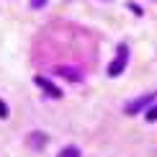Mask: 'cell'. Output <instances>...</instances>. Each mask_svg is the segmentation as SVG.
<instances>
[{
	"instance_id": "6da1fadb",
	"label": "cell",
	"mask_w": 157,
	"mask_h": 157,
	"mask_svg": "<svg viewBox=\"0 0 157 157\" xmlns=\"http://www.w3.org/2000/svg\"><path fill=\"white\" fill-rule=\"evenodd\" d=\"M126 62H129V47H126V44H121L119 52H116V59L108 64V75L111 77H119L124 70H126Z\"/></svg>"
},
{
	"instance_id": "7a4b0ae2",
	"label": "cell",
	"mask_w": 157,
	"mask_h": 157,
	"mask_svg": "<svg viewBox=\"0 0 157 157\" xmlns=\"http://www.w3.org/2000/svg\"><path fill=\"white\" fill-rule=\"evenodd\" d=\"M34 82H36V85H39V88H41V90H44V93H47L49 98H62V90L57 88V85L52 82V80H47V77L36 75V77H34Z\"/></svg>"
},
{
	"instance_id": "3957f363",
	"label": "cell",
	"mask_w": 157,
	"mask_h": 157,
	"mask_svg": "<svg viewBox=\"0 0 157 157\" xmlns=\"http://www.w3.org/2000/svg\"><path fill=\"white\" fill-rule=\"evenodd\" d=\"M152 98H155V95H142V98H136V101H132V103L126 106V113H136V111L144 108L147 103H152Z\"/></svg>"
},
{
	"instance_id": "277c9868",
	"label": "cell",
	"mask_w": 157,
	"mask_h": 157,
	"mask_svg": "<svg viewBox=\"0 0 157 157\" xmlns=\"http://www.w3.org/2000/svg\"><path fill=\"white\" fill-rule=\"evenodd\" d=\"M44 144H47V139H44V134H41V132H34V134H29V147H34V149H41Z\"/></svg>"
},
{
	"instance_id": "5b68a950",
	"label": "cell",
	"mask_w": 157,
	"mask_h": 157,
	"mask_svg": "<svg viewBox=\"0 0 157 157\" xmlns=\"http://www.w3.org/2000/svg\"><path fill=\"white\" fill-rule=\"evenodd\" d=\"M59 72L67 77V80H80V70H72V67H59Z\"/></svg>"
},
{
	"instance_id": "8992f818",
	"label": "cell",
	"mask_w": 157,
	"mask_h": 157,
	"mask_svg": "<svg viewBox=\"0 0 157 157\" xmlns=\"http://www.w3.org/2000/svg\"><path fill=\"white\" fill-rule=\"evenodd\" d=\"M57 157H80V149H77V147H64Z\"/></svg>"
},
{
	"instance_id": "52a82bcc",
	"label": "cell",
	"mask_w": 157,
	"mask_h": 157,
	"mask_svg": "<svg viewBox=\"0 0 157 157\" xmlns=\"http://www.w3.org/2000/svg\"><path fill=\"white\" fill-rule=\"evenodd\" d=\"M147 121H149V124H152V121H157V106H152V108L147 111Z\"/></svg>"
},
{
	"instance_id": "ba28073f",
	"label": "cell",
	"mask_w": 157,
	"mask_h": 157,
	"mask_svg": "<svg viewBox=\"0 0 157 157\" xmlns=\"http://www.w3.org/2000/svg\"><path fill=\"white\" fill-rule=\"evenodd\" d=\"M8 113H10V111H8V106H5V103L0 101V119H8Z\"/></svg>"
},
{
	"instance_id": "9c48e42d",
	"label": "cell",
	"mask_w": 157,
	"mask_h": 157,
	"mask_svg": "<svg viewBox=\"0 0 157 157\" xmlns=\"http://www.w3.org/2000/svg\"><path fill=\"white\" fill-rule=\"evenodd\" d=\"M129 8H132V10L136 13V16H142V13H144V10H142V8H139V5H134V3H129Z\"/></svg>"
},
{
	"instance_id": "30bf717a",
	"label": "cell",
	"mask_w": 157,
	"mask_h": 157,
	"mask_svg": "<svg viewBox=\"0 0 157 157\" xmlns=\"http://www.w3.org/2000/svg\"><path fill=\"white\" fill-rule=\"evenodd\" d=\"M44 3H47V0H31V5H34V8H41Z\"/></svg>"
}]
</instances>
